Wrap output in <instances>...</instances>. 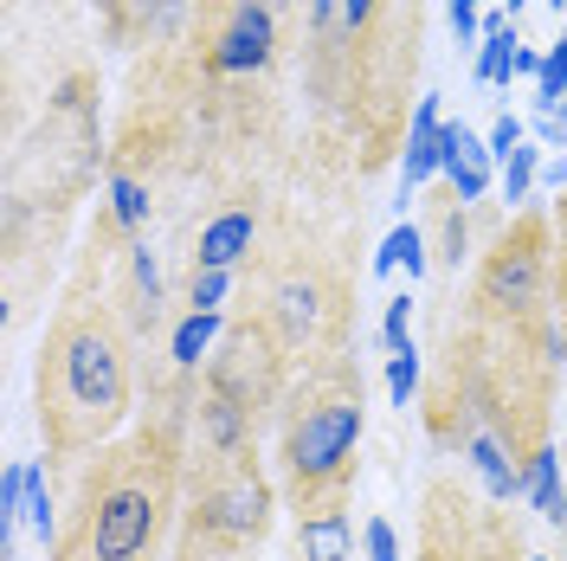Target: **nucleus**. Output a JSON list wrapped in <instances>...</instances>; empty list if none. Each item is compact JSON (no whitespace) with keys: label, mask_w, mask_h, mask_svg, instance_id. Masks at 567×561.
<instances>
[{"label":"nucleus","mask_w":567,"mask_h":561,"mask_svg":"<svg viewBox=\"0 0 567 561\" xmlns=\"http://www.w3.org/2000/svg\"><path fill=\"white\" fill-rule=\"evenodd\" d=\"M561 329L555 316H491L471 310L445 323L439 361L420 387V414L439 452L464 458L496 503L523 497L529 458L555 439V387H561Z\"/></svg>","instance_id":"1"},{"label":"nucleus","mask_w":567,"mask_h":561,"mask_svg":"<svg viewBox=\"0 0 567 561\" xmlns=\"http://www.w3.org/2000/svg\"><path fill=\"white\" fill-rule=\"evenodd\" d=\"M116 246H130V239L97 207L91 239L78 252V272L59 290V310L39 336L33 420L45 439V465H84L97 446L130 432V414H136V336L116 316L104 284V265L116 258Z\"/></svg>","instance_id":"2"},{"label":"nucleus","mask_w":567,"mask_h":561,"mask_svg":"<svg viewBox=\"0 0 567 561\" xmlns=\"http://www.w3.org/2000/svg\"><path fill=\"white\" fill-rule=\"evenodd\" d=\"M187 465H194V375L155 387L130 432L78 465L65 529L52 561H168V536L187 503Z\"/></svg>","instance_id":"3"},{"label":"nucleus","mask_w":567,"mask_h":561,"mask_svg":"<svg viewBox=\"0 0 567 561\" xmlns=\"http://www.w3.org/2000/svg\"><path fill=\"white\" fill-rule=\"evenodd\" d=\"M361 426H368V381L354 349L310 361L290 400L278 414V478L297 517L310 510H336L354 491V465H361Z\"/></svg>","instance_id":"4"},{"label":"nucleus","mask_w":567,"mask_h":561,"mask_svg":"<svg viewBox=\"0 0 567 561\" xmlns=\"http://www.w3.org/2000/svg\"><path fill=\"white\" fill-rule=\"evenodd\" d=\"M271 478L258 446L246 452H200L187 465V503H181V536L168 561H251L271 536Z\"/></svg>","instance_id":"5"},{"label":"nucleus","mask_w":567,"mask_h":561,"mask_svg":"<svg viewBox=\"0 0 567 561\" xmlns=\"http://www.w3.org/2000/svg\"><path fill=\"white\" fill-rule=\"evenodd\" d=\"M420 33H425V0H374L368 27L349 33V130L361 142V169L388 162L400 123H413L406 91H413V71H420Z\"/></svg>","instance_id":"6"},{"label":"nucleus","mask_w":567,"mask_h":561,"mask_svg":"<svg viewBox=\"0 0 567 561\" xmlns=\"http://www.w3.org/2000/svg\"><path fill=\"white\" fill-rule=\"evenodd\" d=\"M246 310L265 316L271 336L290 349V361L303 368L354 349V278L329 252H284L278 265H265Z\"/></svg>","instance_id":"7"},{"label":"nucleus","mask_w":567,"mask_h":561,"mask_svg":"<svg viewBox=\"0 0 567 561\" xmlns=\"http://www.w3.org/2000/svg\"><path fill=\"white\" fill-rule=\"evenodd\" d=\"M471 304L491 316H516V323L555 316V213L542 207L509 213V226L477 258Z\"/></svg>","instance_id":"8"},{"label":"nucleus","mask_w":567,"mask_h":561,"mask_svg":"<svg viewBox=\"0 0 567 561\" xmlns=\"http://www.w3.org/2000/svg\"><path fill=\"white\" fill-rule=\"evenodd\" d=\"M194 381L213 400H233L251 426H265L290 400V349L271 336V323L258 310H239L226 316V336H219V349L207 355V368Z\"/></svg>","instance_id":"9"},{"label":"nucleus","mask_w":567,"mask_h":561,"mask_svg":"<svg viewBox=\"0 0 567 561\" xmlns=\"http://www.w3.org/2000/svg\"><path fill=\"white\" fill-rule=\"evenodd\" d=\"M271 59H278V13H271V0H226V20L207 39V71L251 78Z\"/></svg>","instance_id":"10"},{"label":"nucleus","mask_w":567,"mask_h":561,"mask_svg":"<svg viewBox=\"0 0 567 561\" xmlns=\"http://www.w3.org/2000/svg\"><path fill=\"white\" fill-rule=\"evenodd\" d=\"M110 304L116 316L130 323V336L136 343H155L162 336V316H168V290H162V272H155V252L130 239V246L116 252V284H110Z\"/></svg>","instance_id":"11"},{"label":"nucleus","mask_w":567,"mask_h":561,"mask_svg":"<svg viewBox=\"0 0 567 561\" xmlns=\"http://www.w3.org/2000/svg\"><path fill=\"white\" fill-rule=\"evenodd\" d=\"M432 175H445V116H439V98H420L413 123H406V142H400V207Z\"/></svg>","instance_id":"12"},{"label":"nucleus","mask_w":567,"mask_h":561,"mask_svg":"<svg viewBox=\"0 0 567 561\" xmlns=\"http://www.w3.org/2000/svg\"><path fill=\"white\" fill-rule=\"evenodd\" d=\"M251 239H258V207L251 201L213 213L207 226H200V239H194V272H239Z\"/></svg>","instance_id":"13"},{"label":"nucleus","mask_w":567,"mask_h":561,"mask_svg":"<svg viewBox=\"0 0 567 561\" xmlns=\"http://www.w3.org/2000/svg\"><path fill=\"white\" fill-rule=\"evenodd\" d=\"M491 175H496L491 142L471 136V123H464V116H458V123L445 116V181H452V194L471 207V201H484V194H491Z\"/></svg>","instance_id":"14"},{"label":"nucleus","mask_w":567,"mask_h":561,"mask_svg":"<svg viewBox=\"0 0 567 561\" xmlns=\"http://www.w3.org/2000/svg\"><path fill=\"white\" fill-rule=\"evenodd\" d=\"M290 561H354L349 503H336V510H310V517H297V536H290Z\"/></svg>","instance_id":"15"},{"label":"nucleus","mask_w":567,"mask_h":561,"mask_svg":"<svg viewBox=\"0 0 567 561\" xmlns=\"http://www.w3.org/2000/svg\"><path fill=\"white\" fill-rule=\"evenodd\" d=\"M432 265L445 272V278H458L464 272V258H471V213H464L458 194H445L439 207H432Z\"/></svg>","instance_id":"16"},{"label":"nucleus","mask_w":567,"mask_h":561,"mask_svg":"<svg viewBox=\"0 0 567 561\" xmlns=\"http://www.w3.org/2000/svg\"><path fill=\"white\" fill-rule=\"evenodd\" d=\"M219 336H226V316L219 310H187L175 323V336H168V355H175L181 375H200L207 368V355L219 349Z\"/></svg>","instance_id":"17"},{"label":"nucleus","mask_w":567,"mask_h":561,"mask_svg":"<svg viewBox=\"0 0 567 561\" xmlns=\"http://www.w3.org/2000/svg\"><path fill=\"white\" fill-rule=\"evenodd\" d=\"M148 181L136 175V169H110V201H104V213H110V226L123 233V239H142V226H148Z\"/></svg>","instance_id":"18"},{"label":"nucleus","mask_w":567,"mask_h":561,"mask_svg":"<svg viewBox=\"0 0 567 561\" xmlns=\"http://www.w3.org/2000/svg\"><path fill=\"white\" fill-rule=\"evenodd\" d=\"M523 497H529L555 529H567V491H561V452H555V439L529 458V471H523Z\"/></svg>","instance_id":"19"},{"label":"nucleus","mask_w":567,"mask_h":561,"mask_svg":"<svg viewBox=\"0 0 567 561\" xmlns=\"http://www.w3.org/2000/svg\"><path fill=\"white\" fill-rule=\"evenodd\" d=\"M425 265H432V246H425V226H413V220H400L388 233V246L374 252V272H381V278H393V272L420 278Z\"/></svg>","instance_id":"20"},{"label":"nucleus","mask_w":567,"mask_h":561,"mask_svg":"<svg viewBox=\"0 0 567 561\" xmlns=\"http://www.w3.org/2000/svg\"><path fill=\"white\" fill-rule=\"evenodd\" d=\"M535 181H542V142H523L503 162V201H509V213H523V201L535 194Z\"/></svg>","instance_id":"21"},{"label":"nucleus","mask_w":567,"mask_h":561,"mask_svg":"<svg viewBox=\"0 0 567 561\" xmlns=\"http://www.w3.org/2000/svg\"><path fill=\"white\" fill-rule=\"evenodd\" d=\"M27 523H33V536L52 549L59 542V510H52V491H45V465H27Z\"/></svg>","instance_id":"22"},{"label":"nucleus","mask_w":567,"mask_h":561,"mask_svg":"<svg viewBox=\"0 0 567 561\" xmlns=\"http://www.w3.org/2000/svg\"><path fill=\"white\" fill-rule=\"evenodd\" d=\"M420 387H425L420 349H400V355H388V394H393V407H400V414H406V407L420 400Z\"/></svg>","instance_id":"23"},{"label":"nucleus","mask_w":567,"mask_h":561,"mask_svg":"<svg viewBox=\"0 0 567 561\" xmlns=\"http://www.w3.org/2000/svg\"><path fill=\"white\" fill-rule=\"evenodd\" d=\"M561 98H567V27H561V39L548 45V65L535 78V110H561Z\"/></svg>","instance_id":"24"},{"label":"nucleus","mask_w":567,"mask_h":561,"mask_svg":"<svg viewBox=\"0 0 567 561\" xmlns=\"http://www.w3.org/2000/svg\"><path fill=\"white\" fill-rule=\"evenodd\" d=\"M555 329L567 349V194L555 201Z\"/></svg>","instance_id":"25"},{"label":"nucleus","mask_w":567,"mask_h":561,"mask_svg":"<svg viewBox=\"0 0 567 561\" xmlns=\"http://www.w3.org/2000/svg\"><path fill=\"white\" fill-rule=\"evenodd\" d=\"M233 290V272H187V310H219Z\"/></svg>","instance_id":"26"},{"label":"nucleus","mask_w":567,"mask_h":561,"mask_svg":"<svg viewBox=\"0 0 567 561\" xmlns=\"http://www.w3.org/2000/svg\"><path fill=\"white\" fill-rule=\"evenodd\" d=\"M381 343H388V355L413 349V297H406V290H400L388 304V316H381Z\"/></svg>","instance_id":"27"},{"label":"nucleus","mask_w":567,"mask_h":561,"mask_svg":"<svg viewBox=\"0 0 567 561\" xmlns=\"http://www.w3.org/2000/svg\"><path fill=\"white\" fill-rule=\"evenodd\" d=\"M523 142H529V130H523V116H516V110H503V116L491 123V155H496V162H509V155H516Z\"/></svg>","instance_id":"28"},{"label":"nucleus","mask_w":567,"mask_h":561,"mask_svg":"<svg viewBox=\"0 0 567 561\" xmlns=\"http://www.w3.org/2000/svg\"><path fill=\"white\" fill-rule=\"evenodd\" d=\"M445 13H452L458 45H484V7H477V0H445Z\"/></svg>","instance_id":"29"},{"label":"nucleus","mask_w":567,"mask_h":561,"mask_svg":"<svg viewBox=\"0 0 567 561\" xmlns=\"http://www.w3.org/2000/svg\"><path fill=\"white\" fill-rule=\"evenodd\" d=\"M303 13H310V39L342 33V0H303Z\"/></svg>","instance_id":"30"},{"label":"nucleus","mask_w":567,"mask_h":561,"mask_svg":"<svg viewBox=\"0 0 567 561\" xmlns=\"http://www.w3.org/2000/svg\"><path fill=\"white\" fill-rule=\"evenodd\" d=\"M368 561H400V536H393L388 517H374V523H368Z\"/></svg>","instance_id":"31"},{"label":"nucleus","mask_w":567,"mask_h":561,"mask_svg":"<svg viewBox=\"0 0 567 561\" xmlns=\"http://www.w3.org/2000/svg\"><path fill=\"white\" fill-rule=\"evenodd\" d=\"M548 65V52H535V45H516V59H509V78H542Z\"/></svg>","instance_id":"32"},{"label":"nucleus","mask_w":567,"mask_h":561,"mask_svg":"<svg viewBox=\"0 0 567 561\" xmlns=\"http://www.w3.org/2000/svg\"><path fill=\"white\" fill-rule=\"evenodd\" d=\"M523 7H529V0H503V13H509V20H516V13H523Z\"/></svg>","instance_id":"33"},{"label":"nucleus","mask_w":567,"mask_h":561,"mask_svg":"<svg viewBox=\"0 0 567 561\" xmlns=\"http://www.w3.org/2000/svg\"><path fill=\"white\" fill-rule=\"evenodd\" d=\"M561 123H567V98H561Z\"/></svg>","instance_id":"34"},{"label":"nucleus","mask_w":567,"mask_h":561,"mask_svg":"<svg viewBox=\"0 0 567 561\" xmlns=\"http://www.w3.org/2000/svg\"><path fill=\"white\" fill-rule=\"evenodd\" d=\"M529 561H548V555H529Z\"/></svg>","instance_id":"35"}]
</instances>
